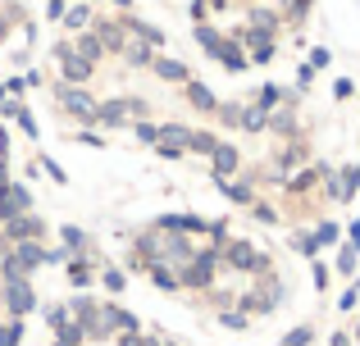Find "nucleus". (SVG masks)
Masks as SVG:
<instances>
[{
    "label": "nucleus",
    "mask_w": 360,
    "mask_h": 346,
    "mask_svg": "<svg viewBox=\"0 0 360 346\" xmlns=\"http://www.w3.org/2000/svg\"><path fill=\"white\" fill-rule=\"evenodd\" d=\"M60 109L69 119H78V124H96V100H91L82 87H64L60 91Z\"/></svg>",
    "instance_id": "obj_1"
},
{
    "label": "nucleus",
    "mask_w": 360,
    "mask_h": 346,
    "mask_svg": "<svg viewBox=\"0 0 360 346\" xmlns=\"http://www.w3.org/2000/svg\"><path fill=\"white\" fill-rule=\"evenodd\" d=\"M201 46L214 55V60H224L229 69H246V55L229 41V36H219V32H210V27H201Z\"/></svg>",
    "instance_id": "obj_2"
},
{
    "label": "nucleus",
    "mask_w": 360,
    "mask_h": 346,
    "mask_svg": "<svg viewBox=\"0 0 360 346\" xmlns=\"http://www.w3.org/2000/svg\"><path fill=\"white\" fill-rule=\"evenodd\" d=\"M32 205V187H23V182H9L5 192H0V219H23V210Z\"/></svg>",
    "instance_id": "obj_3"
},
{
    "label": "nucleus",
    "mask_w": 360,
    "mask_h": 346,
    "mask_svg": "<svg viewBox=\"0 0 360 346\" xmlns=\"http://www.w3.org/2000/svg\"><path fill=\"white\" fill-rule=\"evenodd\" d=\"M219 251H201V255H196V265L187 269L183 278H178V283H187V287H210L214 283V269H219Z\"/></svg>",
    "instance_id": "obj_4"
},
{
    "label": "nucleus",
    "mask_w": 360,
    "mask_h": 346,
    "mask_svg": "<svg viewBox=\"0 0 360 346\" xmlns=\"http://www.w3.org/2000/svg\"><path fill=\"white\" fill-rule=\"evenodd\" d=\"M5 305H9V314H14V319H23V314L37 305L32 287H27L23 278H5Z\"/></svg>",
    "instance_id": "obj_5"
},
{
    "label": "nucleus",
    "mask_w": 360,
    "mask_h": 346,
    "mask_svg": "<svg viewBox=\"0 0 360 346\" xmlns=\"http://www.w3.org/2000/svg\"><path fill=\"white\" fill-rule=\"evenodd\" d=\"M128 114H146V105H141V100H105V105H96V119L101 124H123V119Z\"/></svg>",
    "instance_id": "obj_6"
},
{
    "label": "nucleus",
    "mask_w": 360,
    "mask_h": 346,
    "mask_svg": "<svg viewBox=\"0 0 360 346\" xmlns=\"http://www.w3.org/2000/svg\"><path fill=\"white\" fill-rule=\"evenodd\" d=\"M160 155H169V160H174V155H183L187 146H192V133H187V128H178V124H169V128H160Z\"/></svg>",
    "instance_id": "obj_7"
},
{
    "label": "nucleus",
    "mask_w": 360,
    "mask_h": 346,
    "mask_svg": "<svg viewBox=\"0 0 360 346\" xmlns=\"http://www.w3.org/2000/svg\"><path fill=\"white\" fill-rule=\"evenodd\" d=\"M60 73L69 82H87L91 78V60H87V55H78V51H64L60 55Z\"/></svg>",
    "instance_id": "obj_8"
},
{
    "label": "nucleus",
    "mask_w": 360,
    "mask_h": 346,
    "mask_svg": "<svg viewBox=\"0 0 360 346\" xmlns=\"http://www.w3.org/2000/svg\"><path fill=\"white\" fill-rule=\"evenodd\" d=\"M229 265L242 269V274H251V269H260V251H255L251 241H233L229 246Z\"/></svg>",
    "instance_id": "obj_9"
},
{
    "label": "nucleus",
    "mask_w": 360,
    "mask_h": 346,
    "mask_svg": "<svg viewBox=\"0 0 360 346\" xmlns=\"http://www.w3.org/2000/svg\"><path fill=\"white\" fill-rule=\"evenodd\" d=\"M210 164H214V173L219 178H229V173H238V164H242V155L233 151V146H214V155H210Z\"/></svg>",
    "instance_id": "obj_10"
},
{
    "label": "nucleus",
    "mask_w": 360,
    "mask_h": 346,
    "mask_svg": "<svg viewBox=\"0 0 360 346\" xmlns=\"http://www.w3.org/2000/svg\"><path fill=\"white\" fill-rule=\"evenodd\" d=\"M9 237H14V241H37V237H41V219H32V214L14 219V223H9Z\"/></svg>",
    "instance_id": "obj_11"
},
{
    "label": "nucleus",
    "mask_w": 360,
    "mask_h": 346,
    "mask_svg": "<svg viewBox=\"0 0 360 346\" xmlns=\"http://www.w3.org/2000/svg\"><path fill=\"white\" fill-rule=\"evenodd\" d=\"M150 69L160 73V82H183V87L192 82V78H187V69H183L178 60H150Z\"/></svg>",
    "instance_id": "obj_12"
},
{
    "label": "nucleus",
    "mask_w": 360,
    "mask_h": 346,
    "mask_svg": "<svg viewBox=\"0 0 360 346\" xmlns=\"http://www.w3.org/2000/svg\"><path fill=\"white\" fill-rule=\"evenodd\" d=\"M187 100H192L196 109H210V114L219 109V105H214V91H210V87H201V82H187Z\"/></svg>",
    "instance_id": "obj_13"
},
{
    "label": "nucleus",
    "mask_w": 360,
    "mask_h": 346,
    "mask_svg": "<svg viewBox=\"0 0 360 346\" xmlns=\"http://www.w3.org/2000/svg\"><path fill=\"white\" fill-rule=\"evenodd\" d=\"M69 283L73 287H87L91 283V265H87V260H69Z\"/></svg>",
    "instance_id": "obj_14"
},
{
    "label": "nucleus",
    "mask_w": 360,
    "mask_h": 346,
    "mask_svg": "<svg viewBox=\"0 0 360 346\" xmlns=\"http://www.w3.org/2000/svg\"><path fill=\"white\" fill-rule=\"evenodd\" d=\"M18 342H23V324H18V319H9L5 328H0V346H18Z\"/></svg>",
    "instance_id": "obj_15"
},
{
    "label": "nucleus",
    "mask_w": 360,
    "mask_h": 346,
    "mask_svg": "<svg viewBox=\"0 0 360 346\" xmlns=\"http://www.w3.org/2000/svg\"><path fill=\"white\" fill-rule=\"evenodd\" d=\"M64 23H69V27H87L91 23V9L87 5H73L69 14H64Z\"/></svg>",
    "instance_id": "obj_16"
},
{
    "label": "nucleus",
    "mask_w": 360,
    "mask_h": 346,
    "mask_svg": "<svg viewBox=\"0 0 360 346\" xmlns=\"http://www.w3.org/2000/svg\"><path fill=\"white\" fill-rule=\"evenodd\" d=\"M224 192H229V196H233V201H238V205H251V201H255V192H251V187H246V182H229V187H224Z\"/></svg>",
    "instance_id": "obj_17"
},
{
    "label": "nucleus",
    "mask_w": 360,
    "mask_h": 346,
    "mask_svg": "<svg viewBox=\"0 0 360 346\" xmlns=\"http://www.w3.org/2000/svg\"><path fill=\"white\" fill-rule=\"evenodd\" d=\"M310 241H315V246H328V241H338V223H319Z\"/></svg>",
    "instance_id": "obj_18"
},
{
    "label": "nucleus",
    "mask_w": 360,
    "mask_h": 346,
    "mask_svg": "<svg viewBox=\"0 0 360 346\" xmlns=\"http://www.w3.org/2000/svg\"><path fill=\"white\" fill-rule=\"evenodd\" d=\"M137 142L155 146V142H160V124H146V119H141V124H137Z\"/></svg>",
    "instance_id": "obj_19"
},
{
    "label": "nucleus",
    "mask_w": 360,
    "mask_h": 346,
    "mask_svg": "<svg viewBox=\"0 0 360 346\" xmlns=\"http://www.w3.org/2000/svg\"><path fill=\"white\" fill-rule=\"evenodd\" d=\"M251 214H255L260 223H278V214H274L269 205H260V201H251Z\"/></svg>",
    "instance_id": "obj_20"
},
{
    "label": "nucleus",
    "mask_w": 360,
    "mask_h": 346,
    "mask_svg": "<svg viewBox=\"0 0 360 346\" xmlns=\"http://www.w3.org/2000/svg\"><path fill=\"white\" fill-rule=\"evenodd\" d=\"M278 346H310V328H297L292 338H283Z\"/></svg>",
    "instance_id": "obj_21"
},
{
    "label": "nucleus",
    "mask_w": 360,
    "mask_h": 346,
    "mask_svg": "<svg viewBox=\"0 0 360 346\" xmlns=\"http://www.w3.org/2000/svg\"><path fill=\"white\" fill-rule=\"evenodd\" d=\"M101 278H105V287H110V292H123V274H119V269H105Z\"/></svg>",
    "instance_id": "obj_22"
},
{
    "label": "nucleus",
    "mask_w": 360,
    "mask_h": 346,
    "mask_svg": "<svg viewBox=\"0 0 360 346\" xmlns=\"http://www.w3.org/2000/svg\"><path fill=\"white\" fill-rule=\"evenodd\" d=\"M64 246H87V237L78 228H64Z\"/></svg>",
    "instance_id": "obj_23"
},
{
    "label": "nucleus",
    "mask_w": 360,
    "mask_h": 346,
    "mask_svg": "<svg viewBox=\"0 0 360 346\" xmlns=\"http://www.w3.org/2000/svg\"><path fill=\"white\" fill-rule=\"evenodd\" d=\"M338 269H342V274H352V269H356V251H342V255H338Z\"/></svg>",
    "instance_id": "obj_24"
},
{
    "label": "nucleus",
    "mask_w": 360,
    "mask_h": 346,
    "mask_svg": "<svg viewBox=\"0 0 360 346\" xmlns=\"http://www.w3.org/2000/svg\"><path fill=\"white\" fill-rule=\"evenodd\" d=\"M119 346H160L155 338H141V333H132V338H123Z\"/></svg>",
    "instance_id": "obj_25"
},
{
    "label": "nucleus",
    "mask_w": 360,
    "mask_h": 346,
    "mask_svg": "<svg viewBox=\"0 0 360 346\" xmlns=\"http://www.w3.org/2000/svg\"><path fill=\"white\" fill-rule=\"evenodd\" d=\"M274 100H278V87H260V105H255V109H264V105H274Z\"/></svg>",
    "instance_id": "obj_26"
},
{
    "label": "nucleus",
    "mask_w": 360,
    "mask_h": 346,
    "mask_svg": "<svg viewBox=\"0 0 360 346\" xmlns=\"http://www.w3.org/2000/svg\"><path fill=\"white\" fill-rule=\"evenodd\" d=\"M310 182H315V178H310V173H301V178H297V182H292V187H288V192H297V196H301V192H310Z\"/></svg>",
    "instance_id": "obj_27"
},
{
    "label": "nucleus",
    "mask_w": 360,
    "mask_h": 346,
    "mask_svg": "<svg viewBox=\"0 0 360 346\" xmlns=\"http://www.w3.org/2000/svg\"><path fill=\"white\" fill-rule=\"evenodd\" d=\"M224 324H229V328H246V314H219Z\"/></svg>",
    "instance_id": "obj_28"
},
{
    "label": "nucleus",
    "mask_w": 360,
    "mask_h": 346,
    "mask_svg": "<svg viewBox=\"0 0 360 346\" xmlns=\"http://www.w3.org/2000/svg\"><path fill=\"white\" fill-rule=\"evenodd\" d=\"M201 9H224V0H201Z\"/></svg>",
    "instance_id": "obj_29"
},
{
    "label": "nucleus",
    "mask_w": 360,
    "mask_h": 346,
    "mask_svg": "<svg viewBox=\"0 0 360 346\" xmlns=\"http://www.w3.org/2000/svg\"><path fill=\"white\" fill-rule=\"evenodd\" d=\"M356 338H360V324H356Z\"/></svg>",
    "instance_id": "obj_30"
},
{
    "label": "nucleus",
    "mask_w": 360,
    "mask_h": 346,
    "mask_svg": "<svg viewBox=\"0 0 360 346\" xmlns=\"http://www.w3.org/2000/svg\"><path fill=\"white\" fill-rule=\"evenodd\" d=\"M55 346H60V342H55Z\"/></svg>",
    "instance_id": "obj_31"
}]
</instances>
